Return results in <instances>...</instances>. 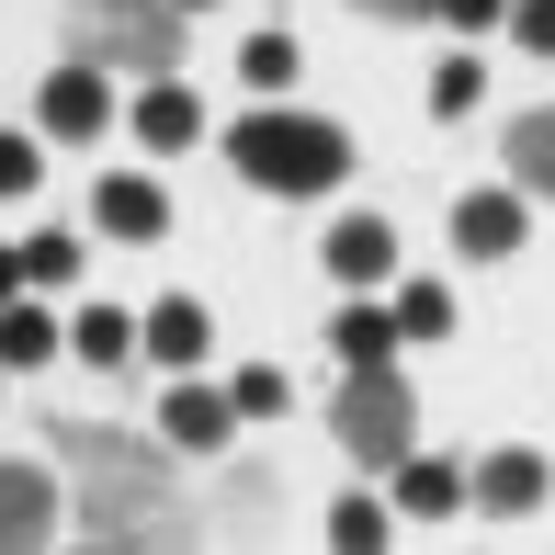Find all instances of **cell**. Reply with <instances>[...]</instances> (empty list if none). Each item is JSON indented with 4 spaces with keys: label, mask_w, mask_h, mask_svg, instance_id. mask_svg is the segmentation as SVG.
I'll use <instances>...</instances> for the list:
<instances>
[{
    "label": "cell",
    "mask_w": 555,
    "mask_h": 555,
    "mask_svg": "<svg viewBox=\"0 0 555 555\" xmlns=\"http://www.w3.org/2000/svg\"><path fill=\"white\" fill-rule=\"evenodd\" d=\"M57 453L80 465V511L103 544H147L170 521V465L137 431H57Z\"/></svg>",
    "instance_id": "obj_1"
},
{
    "label": "cell",
    "mask_w": 555,
    "mask_h": 555,
    "mask_svg": "<svg viewBox=\"0 0 555 555\" xmlns=\"http://www.w3.org/2000/svg\"><path fill=\"white\" fill-rule=\"evenodd\" d=\"M227 159H238V182H261V193H330V182H351V137L318 125V114H238L227 125Z\"/></svg>",
    "instance_id": "obj_2"
},
{
    "label": "cell",
    "mask_w": 555,
    "mask_h": 555,
    "mask_svg": "<svg viewBox=\"0 0 555 555\" xmlns=\"http://www.w3.org/2000/svg\"><path fill=\"white\" fill-rule=\"evenodd\" d=\"M68 35L91 68H147L159 80L182 57V0H68Z\"/></svg>",
    "instance_id": "obj_3"
},
{
    "label": "cell",
    "mask_w": 555,
    "mask_h": 555,
    "mask_svg": "<svg viewBox=\"0 0 555 555\" xmlns=\"http://www.w3.org/2000/svg\"><path fill=\"white\" fill-rule=\"evenodd\" d=\"M340 453H363V465H397L409 453V386H397V363H351L340 386Z\"/></svg>",
    "instance_id": "obj_4"
},
{
    "label": "cell",
    "mask_w": 555,
    "mask_h": 555,
    "mask_svg": "<svg viewBox=\"0 0 555 555\" xmlns=\"http://www.w3.org/2000/svg\"><path fill=\"white\" fill-rule=\"evenodd\" d=\"M114 125V91H103V68H57V80H46V137H103Z\"/></svg>",
    "instance_id": "obj_5"
},
{
    "label": "cell",
    "mask_w": 555,
    "mask_h": 555,
    "mask_svg": "<svg viewBox=\"0 0 555 555\" xmlns=\"http://www.w3.org/2000/svg\"><path fill=\"white\" fill-rule=\"evenodd\" d=\"M453 249L465 261H511L521 249V193H465L453 205Z\"/></svg>",
    "instance_id": "obj_6"
},
{
    "label": "cell",
    "mask_w": 555,
    "mask_h": 555,
    "mask_svg": "<svg viewBox=\"0 0 555 555\" xmlns=\"http://www.w3.org/2000/svg\"><path fill=\"white\" fill-rule=\"evenodd\" d=\"M57 533V488L46 465H0V544H46Z\"/></svg>",
    "instance_id": "obj_7"
},
{
    "label": "cell",
    "mask_w": 555,
    "mask_h": 555,
    "mask_svg": "<svg viewBox=\"0 0 555 555\" xmlns=\"http://www.w3.org/2000/svg\"><path fill=\"white\" fill-rule=\"evenodd\" d=\"M386 261H397V227H386V216H340V227H330V272H351V284H374Z\"/></svg>",
    "instance_id": "obj_8"
},
{
    "label": "cell",
    "mask_w": 555,
    "mask_h": 555,
    "mask_svg": "<svg viewBox=\"0 0 555 555\" xmlns=\"http://www.w3.org/2000/svg\"><path fill=\"white\" fill-rule=\"evenodd\" d=\"M465 499H476V511H544V453H499Z\"/></svg>",
    "instance_id": "obj_9"
},
{
    "label": "cell",
    "mask_w": 555,
    "mask_h": 555,
    "mask_svg": "<svg viewBox=\"0 0 555 555\" xmlns=\"http://www.w3.org/2000/svg\"><path fill=\"white\" fill-rule=\"evenodd\" d=\"M453 499H465V476H453V465H431V453H397V511H409V521H442Z\"/></svg>",
    "instance_id": "obj_10"
},
{
    "label": "cell",
    "mask_w": 555,
    "mask_h": 555,
    "mask_svg": "<svg viewBox=\"0 0 555 555\" xmlns=\"http://www.w3.org/2000/svg\"><path fill=\"white\" fill-rule=\"evenodd\" d=\"M91 216H103V238H159V182H103V193H91Z\"/></svg>",
    "instance_id": "obj_11"
},
{
    "label": "cell",
    "mask_w": 555,
    "mask_h": 555,
    "mask_svg": "<svg viewBox=\"0 0 555 555\" xmlns=\"http://www.w3.org/2000/svg\"><path fill=\"white\" fill-rule=\"evenodd\" d=\"M227 431H238V409H227V397H205V386L170 397V442H182V453H216Z\"/></svg>",
    "instance_id": "obj_12"
},
{
    "label": "cell",
    "mask_w": 555,
    "mask_h": 555,
    "mask_svg": "<svg viewBox=\"0 0 555 555\" xmlns=\"http://www.w3.org/2000/svg\"><path fill=\"white\" fill-rule=\"evenodd\" d=\"M137 340L159 351V363H193V351H205V307H193V295H170V307H147Z\"/></svg>",
    "instance_id": "obj_13"
},
{
    "label": "cell",
    "mask_w": 555,
    "mask_h": 555,
    "mask_svg": "<svg viewBox=\"0 0 555 555\" xmlns=\"http://www.w3.org/2000/svg\"><path fill=\"white\" fill-rule=\"evenodd\" d=\"M137 137L147 147H193V137H205V103H193V91H147V103H137Z\"/></svg>",
    "instance_id": "obj_14"
},
{
    "label": "cell",
    "mask_w": 555,
    "mask_h": 555,
    "mask_svg": "<svg viewBox=\"0 0 555 555\" xmlns=\"http://www.w3.org/2000/svg\"><path fill=\"white\" fill-rule=\"evenodd\" d=\"M340 363H386V351H397V307H340Z\"/></svg>",
    "instance_id": "obj_15"
},
{
    "label": "cell",
    "mask_w": 555,
    "mask_h": 555,
    "mask_svg": "<svg viewBox=\"0 0 555 555\" xmlns=\"http://www.w3.org/2000/svg\"><path fill=\"white\" fill-rule=\"evenodd\" d=\"M386 521H397L386 499H363V488H351L340 511H330V544H340V555H374V544H386Z\"/></svg>",
    "instance_id": "obj_16"
},
{
    "label": "cell",
    "mask_w": 555,
    "mask_h": 555,
    "mask_svg": "<svg viewBox=\"0 0 555 555\" xmlns=\"http://www.w3.org/2000/svg\"><path fill=\"white\" fill-rule=\"evenodd\" d=\"M511 170L555 193V114H521V125H511Z\"/></svg>",
    "instance_id": "obj_17"
},
{
    "label": "cell",
    "mask_w": 555,
    "mask_h": 555,
    "mask_svg": "<svg viewBox=\"0 0 555 555\" xmlns=\"http://www.w3.org/2000/svg\"><path fill=\"white\" fill-rule=\"evenodd\" d=\"M227 409H238V420H284V409H295V386H284L272 363H249L238 386H227Z\"/></svg>",
    "instance_id": "obj_18"
},
{
    "label": "cell",
    "mask_w": 555,
    "mask_h": 555,
    "mask_svg": "<svg viewBox=\"0 0 555 555\" xmlns=\"http://www.w3.org/2000/svg\"><path fill=\"white\" fill-rule=\"evenodd\" d=\"M453 330V295L442 284H409V295H397V340H442Z\"/></svg>",
    "instance_id": "obj_19"
},
{
    "label": "cell",
    "mask_w": 555,
    "mask_h": 555,
    "mask_svg": "<svg viewBox=\"0 0 555 555\" xmlns=\"http://www.w3.org/2000/svg\"><path fill=\"white\" fill-rule=\"evenodd\" d=\"M476 91H488V80H476V57H442V68H431V114H442V125H465Z\"/></svg>",
    "instance_id": "obj_20"
},
{
    "label": "cell",
    "mask_w": 555,
    "mask_h": 555,
    "mask_svg": "<svg viewBox=\"0 0 555 555\" xmlns=\"http://www.w3.org/2000/svg\"><path fill=\"white\" fill-rule=\"evenodd\" d=\"M46 351H57V330L35 307H0V363H46Z\"/></svg>",
    "instance_id": "obj_21"
},
{
    "label": "cell",
    "mask_w": 555,
    "mask_h": 555,
    "mask_svg": "<svg viewBox=\"0 0 555 555\" xmlns=\"http://www.w3.org/2000/svg\"><path fill=\"white\" fill-rule=\"evenodd\" d=\"M68 272H80V238H57V227L23 238V284H68Z\"/></svg>",
    "instance_id": "obj_22"
},
{
    "label": "cell",
    "mask_w": 555,
    "mask_h": 555,
    "mask_svg": "<svg viewBox=\"0 0 555 555\" xmlns=\"http://www.w3.org/2000/svg\"><path fill=\"white\" fill-rule=\"evenodd\" d=\"M80 351H91V363H125V351H137V330H125L114 307H91V318H80Z\"/></svg>",
    "instance_id": "obj_23"
},
{
    "label": "cell",
    "mask_w": 555,
    "mask_h": 555,
    "mask_svg": "<svg viewBox=\"0 0 555 555\" xmlns=\"http://www.w3.org/2000/svg\"><path fill=\"white\" fill-rule=\"evenodd\" d=\"M238 68H249L261 91H284V80H295V46H284V35H249V57H238Z\"/></svg>",
    "instance_id": "obj_24"
},
{
    "label": "cell",
    "mask_w": 555,
    "mask_h": 555,
    "mask_svg": "<svg viewBox=\"0 0 555 555\" xmlns=\"http://www.w3.org/2000/svg\"><path fill=\"white\" fill-rule=\"evenodd\" d=\"M511 35L533 46V57H555V0H511Z\"/></svg>",
    "instance_id": "obj_25"
},
{
    "label": "cell",
    "mask_w": 555,
    "mask_h": 555,
    "mask_svg": "<svg viewBox=\"0 0 555 555\" xmlns=\"http://www.w3.org/2000/svg\"><path fill=\"white\" fill-rule=\"evenodd\" d=\"M431 12L453 23V35H488V23H499V12H511V0H431Z\"/></svg>",
    "instance_id": "obj_26"
},
{
    "label": "cell",
    "mask_w": 555,
    "mask_h": 555,
    "mask_svg": "<svg viewBox=\"0 0 555 555\" xmlns=\"http://www.w3.org/2000/svg\"><path fill=\"white\" fill-rule=\"evenodd\" d=\"M0 193H35V137H0Z\"/></svg>",
    "instance_id": "obj_27"
},
{
    "label": "cell",
    "mask_w": 555,
    "mask_h": 555,
    "mask_svg": "<svg viewBox=\"0 0 555 555\" xmlns=\"http://www.w3.org/2000/svg\"><path fill=\"white\" fill-rule=\"evenodd\" d=\"M363 12H386V23H420V12H431V0H363Z\"/></svg>",
    "instance_id": "obj_28"
},
{
    "label": "cell",
    "mask_w": 555,
    "mask_h": 555,
    "mask_svg": "<svg viewBox=\"0 0 555 555\" xmlns=\"http://www.w3.org/2000/svg\"><path fill=\"white\" fill-rule=\"evenodd\" d=\"M12 284H23V249H0V307H12Z\"/></svg>",
    "instance_id": "obj_29"
},
{
    "label": "cell",
    "mask_w": 555,
    "mask_h": 555,
    "mask_svg": "<svg viewBox=\"0 0 555 555\" xmlns=\"http://www.w3.org/2000/svg\"><path fill=\"white\" fill-rule=\"evenodd\" d=\"M182 12H193V0H182Z\"/></svg>",
    "instance_id": "obj_30"
}]
</instances>
